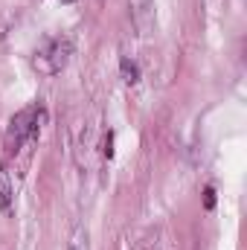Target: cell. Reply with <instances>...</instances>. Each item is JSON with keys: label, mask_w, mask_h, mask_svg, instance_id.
<instances>
[{"label": "cell", "mask_w": 247, "mask_h": 250, "mask_svg": "<svg viewBox=\"0 0 247 250\" xmlns=\"http://www.w3.org/2000/svg\"><path fill=\"white\" fill-rule=\"evenodd\" d=\"M70 56H73V38H53V41H47L44 47L35 50L32 67L41 76H59L64 67H67Z\"/></svg>", "instance_id": "6da1fadb"}, {"label": "cell", "mask_w": 247, "mask_h": 250, "mask_svg": "<svg viewBox=\"0 0 247 250\" xmlns=\"http://www.w3.org/2000/svg\"><path fill=\"white\" fill-rule=\"evenodd\" d=\"M38 123H41V108L38 105H29V108H23L21 114H15L12 117V123H9V148H21L23 143H29L35 134H38Z\"/></svg>", "instance_id": "7a4b0ae2"}, {"label": "cell", "mask_w": 247, "mask_h": 250, "mask_svg": "<svg viewBox=\"0 0 247 250\" xmlns=\"http://www.w3.org/2000/svg\"><path fill=\"white\" fill-rule=\"evenodd\" d=\"M12 201H15V189H12V178L9 172L0 166V209L9 215L12 212Z\"/></svg>", "instance_id": "3957f363"}, {"label": "cell", "mask_w": 247, "mask_h": 250, "mask_svg": "<svg viewBox=\"0 0 247 250\" xmlns=\"http://www.w3.org/2000/svg\"><path fill=\"white\" fill-rule=\"evenodd\" d=\"M120 70H123V79L128 82V84H137V82H140V67L131 62V59H123Z\"/></svg>", "instance_id": "277c9868"}, {"label": "cell", "mask_w": 247, "mask_h": 250, "mask_svg": "<svg viewBox=\"0 0 247 250\" xmlns=\"http://www.w3.org/2000/svg\"><path fill=\"white\" fill-rule=\"evenodd\" d=\"M145 250H163V245H160V233H154V239L145 242Z\"/></svg>", "instance_id": "5b68a950"}, {"label": "cell", "mask_w": 247, "mask_h": 250, "mask_svg": "<svg viewBox=\"0 0 247 250\" xmlns=\"http://www.w3.org/2000/svg\"><path fill=\"white\" fill-rule=\"evenodd\" d=\"M212 207H215V189L209 187L206 189V209H212Z\"/></svg>", "instance_id": "8992f818"}, {"label": "cell", "mask_w": 247, "mask_h": 250, "mask_svg": "<svg viewBox=\"0 0 247 250\" xmlns=\"http://www.w3.org/2000/svg\"><path fill=\"white\" fill-rule=\"evenodd\" d=\"M70 250H82V236H79V239H76V242L70 245Z\"/></svg>", "instance_id": "52a82bcc"}, {"label": "cell", "mask_w": 247, "mask_h": 250, "mask_svg": "<svg viewBox=\"0 0 247 250\" xmlns=\"http://www.w3.org/2000/svg\"><path fill=\"white\" fill-rule=\"evenodd\" d=\"M62 3H73V0H62Z\"/></svg>", "instance_id": "ba28073f"}]
</instances>
